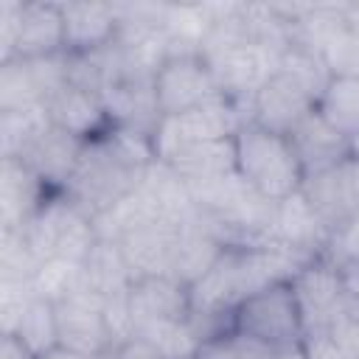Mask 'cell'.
Listing matches in <instances>:
<instances>
[{"mask_svg":"<svg viewBox=\"0 0 359 359\" xmlns=\"http://www.w3.org/2000/svg\"><path fill=\"white\" fill-rule=\"evenodd\" d=\"M65 53H95L118 39L121 17L115 3H62Z\"/></svg>","mask_w":359,"mask_h":359,"instance_id":"2e32d148","label":"cell"},{"mask_svg":"<svg viewBox=\"0 0 359 359\" xmlns=\"http://www.w3.org/2000/svg\"><path fill=\"white\" fill-rule=\"evenodd\" d=\"M118 356L121 359H168L154 342H149L146 337H137V334L118 345Z\"/></svg>","mask_w":359,"mask_h":359,"instance_id":"f35d334b","label":"cell"},{"mask_svg":"<svg viewBox=\"0 0 359 359\" xmlns=\"http://www.w3.org/2000/svg\"><path fill=\"white\" fill-rule=\"evenodd\" d=\"M151 163V135L112 126L109 132L84 143L81 160L62 194L90 219H95L129 196Z\"/></svg>","mask_w":359,"mask_h":359,"instance_id":"6da1fadb","label":"cell"},{"mask_svg":"<svg viewBox=\"0 0 359 359\" xmlns=\"http://www.w3.org/2000/svg\"><path fill=\"white\" fill-rule=\"evenodd\" d=\"M36 297L31 280H0V334H14L25 309Z\"/></svg>","mask_w":359,"mask_h":359,"instance_id":"836d02e7","label":"cell"},{"mask_svg":"<svg viewBox=\"0 0 359 359\" xmlns=\"http://www.w3.org/2000/svg\"><path fill=\"white\" fill-rule=\"evenodd\" d=\"M328 334L334 337V342L351 356V359H359V320L356 317H342V320H337L331 328H328Z\"/></svg>","mask_w":359,"mask_h":359,"instance_id":"74e56055","label":"cell"},{"mask_svg":"<svg viewBox=\"0 0 359 359\" xmlns=\"http://www.w3.org/2000/svg\"><path fill=\"white\" fill-rule=\"evenodd\" d=\"M70 81V56H42V59H11L0 62V112L45 107Z\"/></svg>","mask_w":359,"mask_h":359,"instance_id":"8992f818","label":"cell"},{"mask_svg":"<svg viewBox=\"0 0 359 359\" xmlns=\"http://www.w3.org/2000/svg\"><path fill=\"white\" fill-rule=\"evenodd\" d=\"M202 59L208 62L219 93L233 101H247V104L261 90V84L280 67V56L255 42L233 45L222 53L202 56Z\"/></svg>","mask_w":359,"mask_h":359,"instance_id":"30bf717a","label":"cell"},{"mask_svg":"<svg viewBox=\"0 0 359 359\" xmlns=\"http://www.w3.org/2000/svg\"><path fill=\"white\" fill-rule=\"evenodd\" d=\"M39 264L22 230H0V280H31Z\"/></svg>","mask_w":359,"mask_h":359,"instance_id":"1f68e13d","label":"cell"},{"mask_svg":"<svg viewBox=\"0 0 359 359\" xmlns=\"http://www.w3.org/2000/svg\"><path fill=\"white\" fill-rule=\"evenodd\" d=\"M22 236L39 261L67 258L73 264H84V258L98 241L93 219L62 191H56L39 208V213L22 227Z\"/></svg>","mask_w":359,"mask_h":359,"instance_id":"5b68a950","label":"cell"},{"mask_svg":"<svg viewBox=\"0 0 359 359\" xmlns=\"http://www.w3.org/2000/svg\"><path fill=\"white\" fill-rule=\"evenodd\" d=\"M65 53L62 3H22L14 59H42Z\"/></svg>","mask_w":359,"mask_h":359,"instance_id":"7402d4cb","label":"cell"},{"mask_svg":"<svg viewBox=\"0 0 359 359\" xmlns=\"http://www.w3.org/2000/svg\"><path fill=\"white\" fill-rule=\"evenodd\" d=\"M292 149L303 165V174H320L325 168H334L337 163H342L348 157V137L342 132H337L314 107L311 115H306L289 135Z\"/></svg>","mask_w":359,"mask_h":359,"instance_id":"44dd1931","label":"cell"},{"mask_svg":"<svg viewBox=\"0 0 359 359\" xmlns=\"http://www.w3.org/2000/svg\"><path fill=\"white\" fill-rule=\"evenodd\" d=\"M180 230L182 224H174V222H146L118 241L135 280L151 278V275H171Z\"/></svg>","mask_w":359,"mask_h":359,"instance_id":"9a60e30c","label":"cell"},{"mask_svg":"<svg viewBox=\"0 0 359 359\" xmlns=\"http://www.w3.org/2000/svg\"><path fill=\"white\" fill-rule=\"evenodd\" d=\"M137 337H146L154 342L168 359H185L199 353L202 337L196 334L191 317L188 320H163V323H149L137 328Z\"/></svg>","mask_w":359,"mask_h":359,"instance_id":"f546056e","label":"cell"},{"mask_svg":"<svg viewBox=\"0 0 359 359\" xmlns=\"http://www.w3.org/2000/svg\"><path fill=\"white\" fill-rule=\"evenodd\" d=\"M317 112L345 137L359 132V79L331 76L317 98Z\"/></svg>","mask_w":359,"mask_h":359,"instance_id":"484cf974","label":"cell"},{"mask_svg":"<svg viewBox=\"0 0 359 359\" xmlns=\"http://www.w3.org/2000/svg\"><path fill=\"white\" fill-rule=\"evenodd\" d=\"M224 250L227 244L222 241V236L196 210L180 230V244H177V255L171 264V275L191 289L196 280H202L213 269V264L224 255Z\"/></svg>","mask_w":359,"mask_h":359,"instance_id":"ffe728a7","label":"cell"},{"mask_svg":"<svg viewBox=\"0 0 359 359\" xmlns=\"http://www.w3.org/2000/svg\"><path fill=\"white\" fill-rule=\"evenodd\" d=\"M20 20H22V3L3 0L0 3V62L14 59L17 36H20Z\"/></svg>","mask_w":359,"mask_h":359,"instance_id":"8d00e7d4","label":"cell"},{"mask_svg":"<svg viewBox=\"0 0 359 359\" xmlns=\"http://www.w3.org/2000/svg\"><path fill=\"white\" fill-rule=\"evenodd\" d=\"M342 20L351 31H359V3H342Z\"/></svg>","mask_w":359,"mask_h":359,"instance_id":"b9f144b4","label":"cell"},{"mask_svg":"<svg viewBox=\"0 0 359 359\" xmlns=\"http://www.w3.org/2000/svg\"><path fill=\"white\" fill-rule=\"evenodd\" d=\"M39 359H90L87 353H79V351H73V348H65V345H56V348H50V351H45Z\"/></svg>","mask_w":359,"mask_h":359,"instance_id":"60d3db41","label":"cell"},{"mask_svg":"<svg viewBox=\"0 0 359 359\" xmlns=\"http://www.w3.org/2000/svg\"><path fill=\"white\" fill-rule=\"evenodd\" d=\"M199 359H306V356H303V348L275 351V348L261 345L244 334L227 331L222 337L205 339L199 345Z\"/></svg>","mask_w":359,"mask_h":359,"instance_id":"83f0119b","label":"cell"},{"mask_svg":"<svg viewBox=\"0 0 359 359\" xmlns=\"http://www.w3.org/2000/svg\"><path fill=\"white\" fill-rule=\"evenodd\" d=\"M53 194L20 157H0V230H22Z\"/></svg>","mask_w":359,"mask_h":359,"instance_id":"5bb4252c","label":"cell"},{"mask_svg":"<svg viewBox=\"0 0 359 359\" xmlns=\"http://www.w3.org/2000/svg\"><path fill=\"white\" fill-rule=\"evenodd\" d=\"M160 25L171 39V56L199 53L213 28V17L208 3H165Z\"/></svg>","mask_w":359,"mask_h":359,"instance_id":"d4e9b609","label":"cell"},{"mask_svg":"<svg viewBox=\"0 0 359 359\" xmlns=\"http://www.w3.org/2000/svg\"><path fill=\"white\" fill-rule=\"evenodd\" d=\"M233 331L275 351L303 348L306 325L292 289V280H275L247 294L233 309Z\"/></svg>","mask_w":359,"mask_h":359,"instance_id":"3957f363","label":"cell"},{"mask_svg":"<svg viewBox=\"0 0 359 359\" xmlns=\"http://www.w3.org/2000/svg\"><path fill=\"white\" fill-rule=\"evenodd\" d=\"M244 123H250V104L233 101L227 95H219L191 112L160 118L151 132L154 160L171 163L182 149L194 143H205V140L233 137Z\"/></svg>","mask_w":359,"mask_h":359,"instance_id":"277c9868","label":"cell"},{"mask_svg":"<svg viewBox=\"0 0 359 359\" xmlns=\"http://www.w3.org/2000/svg\"><path fill=\"white\" fill-rule=\"evenodd\" d=\"M328 238H331V230L317 216V210L311 208V202L306 199L303 191H294L286 199H278L272 205L266 244H278V247H286V250L314 258V255L325 252Z\"/></svg>","mask_w":359,"mask_h":359,"instance_id":"7c38bea8","label":"cell"},{"mask_svg":"<svg viewBox=\"0 0 359 359\" xmlns=\"http://www.w3.org/2000/svg\"><path fill=\"white\" fill-rule=\"evenodd\" d=\"M84 269V283L98 292L101 297H112V294H123L132 289L135 275L126 264V255L121 250L118 241L109 238H98L95 247L90 250V255L81 264Z\"/></svg>","mask_w":359,"mask_h":359,"instance_id":"cb8c5ba5","label":"cell"},{"mask_svg":"<svg viewBox=\"0 0 359 359\" xmlns=\"http://www.w3.org/2000/svg\"><path fill=\"white\" fill-rule=\"evenodd\" d=\"M314 107H317V93L294 73L278 67V73H272L252 95L250 121L264 129L289 135L306 115L314 112Z\"/></svg>","mask_w":359,"mask_h":359,"instance_id":"9c48e42d","label":"cell"},{"mask_svg":"<svg viewBox=\"0 0 359 359\" xmlns=\"http://www.w3.org/2000/svg\"><path fill=\"white\" fill-rule=\"evenodd\" d=\"M36 356L59 345V325H56V303L45 297H34L25 309L17 331H14Z\"/></svg>","mask_w":359,"mask_h":359,"instance_id":"f1b7e54d","label":"cell"},{"mask_svg":"<svg viewBox=\"0 0 359 359\" xmlns=\"http://www.w3.org/2000/svg\"><path fill=\"white\" fill-rule=\"evenodd\" d=\"M90 359H121V356H118V345H109V348H104V351L93 353Z\"/></svg>","mask_w":359,"mask_h":359,"instance_id":"7bdbcfd3","label":"cell"},{"mask_svg":"<svg viewBox=\"0 0 359 359\" xmlns=\"http://www.w3.org/2000/svg\"><path fill=\"white\" fill-rule=\"evenodd\" d=\"M48 118L53 126L70 132L79 140H93L112 129L109 112L98 93L67 81L56 95L48 98Z\"/></svg>","mask_w":359,"mask_h":359,"instance_id":"e0dca14e","label":"cell"},{"mask_svg":"<svg viewBox=\"0 0 359 359\" xmlns=\"http://www.w3.org/2000/svg\"><path fill=\"white\" fill-rule=\"evenodd\" d=\"M84 143L87 140H79L73 137L70 132L59 129V126H48L22 154L20 160L34 168L53 191H65L67 180L73 177L79 160H81V151H84Z\"/></svg>","mask_w":359,"mask_h":359,"instance_id":"d6986e66","label":"cell"},{"mask_svg":"<svg viewBox=\"0 0 359 359\" xmlns=\"http://www.w3.org/2000/svg\"><path fill=\"white\" fill-rule=\"evenodd\" d=\"M168 165L188 185H199V182H210V180H219L224 174H233L236 171V146H233V137L194 143V146L182 149Z\"/></svg>","mask_w":359,"mask_h":359,"instance_id":"603a6c76","label":"cell"},{"mask_svg":"<svg viewBox=\"0 0 359 359\" xmlns=\"http://www.w3.org/2000/svg\"><path fill=\"white\" fill-rule=\"evenodd\" d=\"M129 292L112 294V297L104 300V323H107V331H109L112 345H121V342H126V339L135 337V314H132Z\"/></svg>","mask_w":359,"mask_h":359,"instance_id":"e575fe53","label":"cell"},{"mask_svg":"<svg viewBox=\"0 0 359 359\" xmlns=\"http://www.w3.org/2000/svg\"><path fill=\"white\" fill-rule=\"evenodd\" d=\"M233 146L238 177L264 199L278 202L303 188L306 174L286 135L250 121L233 135Z\"/></svg>","mask_w":359,"mask_h":359,"instance_id":"7a4b0ae2","label":"cell"},{"mask_svg":"<svg viewBox=\"0 0 359 359\" xmlns=\"http://www.w3.org/2000/svg\"><path fill=\"white\" fill-rule=\"evenodd\" d=\"M135 334L140 325L163 320H188L191 317V289L174 275H151L132 283L129 292Z\"/></svg>","mask_w":359,"mask_h":359,"instance_id":"ac0fdd59","label":"cell"},{"mask_svg":"<svg viewBox=\"0 0 359 359\" xmlns=\"http://www.w3.org/2000/svg\"><path fill=\"white\" fill-rule=\"evenodd\" d=\"M219 95L222 93L202 53L168 56L154 73V98H157L160 118L191 112Z\"/></svg>","mask_w":359,"mask_h":359,"instance_id":"ba28073f","label":"cell"},{"mask_svg":"<svg viewBox=\"0 0 359 359\" xmlns=\"http://www.w3.org/2000/svg\"><path fill=\"white\" fill-rule=\"evenodd\" d=\"M300 191L325 222V227L334 233L353 213H359V160L345 157L334 168L306 177Z\"/></svg>","mask_w":359,"mask_h":359,"instance_id":"4fadbf2b","label":"cell"},{"mask_svg":"<svg viewBox=\"0 0 359 359\" xmlns=\"http://www.w3.org/2000/svg\"><path fill=\"white\" fill-rule=\"evenodd\" d=\"M325 255L337 264H359V213H353L331 233Z\"/></svg>","mask_w":359,"mask_h":359,"instance_id":"d590c367","label":"cell"},{"mask_svg":"<svg viewBox=\"0 0 359 359\" xmlns=\"http://www.w3.org/2000/svg\"><path fill=\"white\" fill-rule=\"evenodd\" d=\"M328 76L359 79V31L342 25L320 53Z\"/></svg>","mask_w":359,"mask_h":359,"instance_id":"d6a6232c","label":"cell"},{"mask_svg":"<svg viewBox=\"0 0 359 359\" xmlns=\"http://www.w3.org/2000/svg\"><path fill=\"white\" fill-rule=\"evenodd\" d=\"M0 359H39L17 334H0Z\"/></svg>","mask_w":359,"mask_h":359,"instance_id":"ab89813d","label":"cell"},{"mask_svg":"<svg viewBox=\"0 0 359 359\" xmlns=\"http://www.w3.org/2000/svg\"><path fill=\"white\" fill-rule=\"evenodd\" d=\"M292 289L303 314L306 337L328 331L345 311V286H342V266L331 261L325 252L311 258L292 275Z\"/></svg>","mask_w":359,"mask_h":359,"instance_id":"52a82bcc","label":"cell"},{"mask_svg":"<svg viewBox=\"0 0 359 359\" xmlns=\"http://www.w3.org/2000/svg\"><path fill=\"white\" fill-rule=\"evenodd\" d=\"M185 359H199V353H194V356H185Z\"/></svg>","mask_w":359,"mask_h":359,"instance_id":"ee69618b","label":"cell"},{"mask_svg":"<svg viewBox=\"0 0 359 359\" xmlns=\"http://www.w3.org/2000/svg\"><path fill=\"white\" fill-rule=\"evenodd\" d=\"M104 300L87 283H81L73 294L56 303V325H59V345L73 348L79 353H98L112 345L107 323H104Z\"/></svg>","mask_w":359,"mask_h":359,"instance_id":"8fae6325","label":"cell"},{"mask_svg":"<svg viewBox=\"0 0 359 359\" xmlns=\"http://www.w3.org/2000/svg\"><path fill=\"white\" fill-rule=\"evenodd\" d=\"M81 283H84L81 264H73L67 258H48V261H42L39 269H36V275L31 278V286H34L36 297H45L50 303L65 300Z\"/></svg>","mask_w":359,"mask_h":359,"instance_id":"4dcf8cb0","label":"cell"},{"mask_svg":"<svg viewBox=\"0 0 359 359\" xmlns=\"http://www.w3.org/2000/svg\"><path fill=\"white\" fill-rule=\"evenodd\" d=\"M48 126V107L0 112V157H20Z\"/></svg>","mask_w":359,"mask_h":359,"instance_id":"4316f807","label":"cell"}]
</instances>
